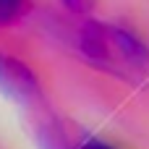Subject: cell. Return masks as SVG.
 Instances as JSON below:
<instances>
[{
  "mask_svg": "<svg viewBox=\"0 0 149 149\" xmlns=\"http://www.w3.org/2000/svg\"><path fill=\"white\" fill-rule=\"evenodd\" d=\"M31 5L29 3H13V0H0V29L13 26L29 16Z\"/></svg>",
  "mask_w": 149,
  "mask_h": 149,
  "instance_id": "3",
  "label": "cell"
},
{
  "mask_svg": "<svg viewBox=\"0 0 149 149\" xmlns=\"http://www.w3.org/2000/svg\"><path fill=\"white\" fill-rule=\"evenodd\" d=\"M0 86L18 100H34L42 92L37 73L18 58H10L3 52H0Z\"/></svg>",
  "mask_w": 149,
  "mask_h": 149,
  "instance_id": "2",
  "label": "cell"
},
{
  "mask_svg": "<svg viewBox=\"0 0 149 149\" xmlns=\"http://www.w3.org/2000/svg\"><path fill=\"white\" fill-rule=\"evenodd\" d=\"M76 149H115V147H110V144H105V141H100V139H84Z\"/></svg>",
  "mask_w": 149,
  "mask_h": 149,
  "instance_id": "4",
  "label": "cell"
},
{
  "mask_svg": "<svg viewBox=\"0 0 149 149\" xmlns=\"http://www.w3.org/2000/svg\"><path fill=\"white\" fill-rule=\"evenodd\" d=\"M79 50L94 65L113 73H147L149 71V45L134 31L89 21L79 31Z\"/></svg>",
  "mask_w": 149,
  "mask_h": 149,
  "instance_id": "1",
  "label": "cell"
}]
</instances>
